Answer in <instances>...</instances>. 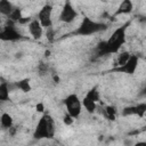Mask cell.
<instances>
[{
	"mask_svg": "<svg viewBox=\"0 0 146 146\" xmlns=\"http://www.w3.org/2000/svg\"><path fill=\"white\" fill-rule=\"evenodd\" d=\"M107 29V24L102 22L92 21L89 17H83L80 25L70 34V35H79V36H86V35H92L99 32H103Z\"/></svg>",
	"mask_w": 146,
	"mask_h": 146,
	"instance_id": "6da1fadb",
	"label": "cell"
},
{
	"mask_svg": "<svg viewBox=\"0 0 146 146\" xmlns=\"http://www.w3.org/2000/svg\"><path fill=\"white\" fill-rule=\"evenodd\" d=\"M55 130L54 119L48 113H43L36 124L33 137L35 139H49L55 136Z\"/></svg>",
	"mask_w": 146,
	"mask_h": 146,
	"instance_id": "7a4b0ae2",
	"label": "cell"
},
{
	"mask_svg": "<svg viewBox=\"0 0 146 146\" xmlns=\"http://www.w3.org/2000/svg\"><path fill=\"white\" fill-rule=\"evenodd\" d=\"M130 25V21L125 22L122 24L120 27H117L112 35L110 36L108 40H106V48H107V54H115L119 51V49L124 44L125 42V32L127 29Z\"/></svg>",
	"mask_w": 146,
	"mask_h": 146,
	"instance_id": "3957f363",
	"label": "cell"
},
{
	"mask_svg": "<svg viewBox=\"0 0 146 146\" xmlns=\"http://www.w3.org/2000/svg\"><path fill=\"white\" fill-rule=\"evenodd\" d=\"M22 39H23V35L16 30L15 23L7 19V24L2 26V29L0 30V40L14 42V41H19Z\"/></svg>",
	"mask_w": 146,
	"mask_h": 146,
	"instance_id": "277c9868",
	"label": "cell"
},
{
	"mask_svg": "<svg viewBox=\"0 0 146 146\" xmlns=\"http://www.w3.org/2000/svg\"><path fill=\"white\" fill-rule=\"evenodd\" d=\"M64 104H65V106H66L67 113H68L73 119L79 117V115L81 114L82 105H81V100H80V98L78 97L76 94H71V95H68V96L64 99Z\"/></svg>",
	"mask_w": 146,
	"mask_h": 146,
	"instance_id": "5b68a950",
	"label": "cell"
},
{
	"mask_svg": "<svg viewBox=\"0 0 146 146\" xmlns=\"http://www.w3.org/2000/svg\"><path fill=\"white\" fill-rule=\"evenodd\" d=\"M139 63V57L137 55H130V57L128 58V60L120 65V66H115L113 68L110 70V72H115V73H124V74H133L136 72V68L138 66Z\"/></svg>",
	"mask_w": 146,
	"mask_h": 146,
	"instance_id": "8992f818",
	"label": "cell"
},
{
	"mask_svg": "<svg viewBox=\"0 0 146 146\" xmlns=\"http://www.w3.org/2000/svg\"><path fill=\"white\" fill-rule=\"evenodd\" d=\"M78 17V11L75 10L74 6L71 3V0H65V3L59 14V21L66 24L72 23Z\"/></svg>",
	"mask_w": 146,
	"mask_h": 146,
	"instance_id": "52a82bcc",
	"label": "cell"
},
{
	"mask_svg": "<svg viewBox=\"0 0 146 146\" xmlns=\"http://www.w3.org/2000/svg\"><path fill=\"white\" fill-rule=\"evenodd\" d=\"M51 13H52V7L50 5H44L40 11L38 13V21L42 25V27L48 29L52 25L51 21Z\"/></svg>",
	"mask_w": 146,
	"mask_h": 146,
	"instance_id": "ba28073f",
	"label": "cell"
},
{
	"mask_svg": "<svg viewBox=\"0 0 146 146\" xmlns=\"http://www.w3.org/2000/svg\"><path fill=\"white\" fill-rule=\"evenodd\" d=\"M146 113V103H139L133 106H127L122 110V115L123 116H129V115H137L139 117H144Z\"/></svg>",
	"mask_w": 146,
	"mask_h": 146,
	"instance_id": "9c48e42d",
	"label": "cell"
},
{
	"mask_svg": "<svg viewBox=\"0 0 146 146\" xmlns=\"http://www.w3.org/2000/svg\"><path fill=\"white\" fill-rule=\"evenodd\" d=\"M27 27H29L30 34H31L35 40L41 39L42 33H43V27H42V25L40 24V22L38 21V18L31 19V21L29 22V24H27Z\"/></svg>",
	"mask_w": 146,
	"mask_h": 146,
	"instance_id": "30bf717a",
	"label": "cell"
},
{
	"mask_svg": "<svg viewBox=\"0 0 146 146\" xmlns=\"http://www.w3.org/2000/svg\"><path fill=\"white\" fill-rule=\"evenodd\" d=\"M8 87H9V90H14V89H18L23 92H30L32 87H31V83H30V79L26 78V79H22L19 81H16V82H13V83H8Z\"/></svg>",
	"mask_w": 146,
	"mask_h": 146,
	"instance_id": "8fae6325",
	"label": "cell"
},
{
	"mask_svg": "<svg viewBox=\"0 0 146 146\" xmlns=\"http://www.w3.org/2000/svg\"><path fill=\"white\" fill-rule=\"evenodd\" d=\"M133 9V5H132V1L131 0H123L119 8L116 9V11L114 13L113 16H119V15H124V14H130Z\"/></svg>",
	"mask_w": 146,
	"mask_h": 146,
	"instance_id": "7c38bea8",
	"label": "cell"
},
{
	"mask_svg": "<svg viewBox=\"0 0 146 146\" xmlns=\"http://www.w3.org/2000/svg\"><path fill=\"white\" fill-rule=\"evenodd\" d=\"M100 110H102V114H103L104 117H106L110 121H115V117H116V108L114 106L107 105V106L102 107Z\"/></svg>",
	"mask_w": 146,
	"mask_h": 146,
	"instance_id": "4fadbf2b",
	"label": "cell"
},
{
	"mask_svg": "<svg viewBox=\"0 0 146 146\" xmlns=\"http://www.w3.org/2000/svg\"><path fill=\"white\" fill-rule=\"evenodd\" d=\"M13 9L14 6L9 0H0V15L8 16Z\"/></svg>",
	"mask_w": 146,
	"mask_h": 146,
	"instance_id": "5bb4252c",
	"label": "cell"
},
{
	"mask_svg": "<svg viewBox=\"0 0 146 146\" xmlns=\"http://www.w3.org/2000/svg\"><path fill=\"white\" fill-rule=\"evenodd\" d=\"M9 87H8V82L7 81H2L0 82V100L1 102H8L9 100Z\"/></svg>",
	"mask_w": 146,
	"mask_h": 146,
	"instance_id": "9a60e30c",
	"label": "cell"
},
{
	"mask_svg": "<svg viewBox=\"0 0 146 146\" xmlns=\"http://www.w3.org/2000/svg\"><path fill=\"white\" fill-rule=\"evenodd\" d=\"M81 105L84 107V110L88 113H94L96 111V108H97V103L94 102V100H91V99H89V98H87V97H84L82 99Z\"/></svg>",
	"mask_w": 146,
	"mask_h": 146,
	"instance_id": "2e32d148",
	"label": "cell"
},
{
	"mask_svg": "<svg viewBox=\"0 0 146 146\" xmlns=\"http://www.w3.org/2000/svg\"><path fill=\"white\" fill-rule=\"evenodd\" d=\"M9 21H11L13 23H18L21 21V18L23 17L22 16V9L18 8V7H14V9L11 10V13L7 16Z\"/></svg>",
	"mask_w": 146,
	"mask_h": 146,
	"instance_id": "e0dca14e",
	"label": "cell"
},
{
	"mask_svg": "<svg viewBox=\"0 0 146 146\" xmlns=\"http://www.w3.org/2000/svg\"><path fill=\"white\" fill-rule=\"evenodd\" d=\"M13 117L10 114L8 113H3L1 116H0V124L3 129H9L11 125H13Z\"/></svg>",
	"mask_w": 146,
	"mask_h": 146,
	"instance_id": "ac0fdd59",
	"label": "cell"
},
{
	"mask_svg": "<svg viewBox=\"0 0 146 146\" xmlns=\"http://www.w3.org/2000/svg\"><path fill=\"white\" fill-rule=\"evenodd\" d=\"M84 97H87V98H89V99H91V100H94V102H96V103L99 102V100H100V96H99L98 87H97V86L92 87V88L87 92V95H86Z\"/></svg>",
	"mask_w": 146,
	"mask_h": 146,
	"instance_id": "d6986e66",
	"label": "cell"
},
{
	"mask_svg": "<svg viewBox=\"0 0 146 146\" xmlns=\"http://www.w3.org/2000/svg\"><path fill=\"white\" fill-rule=\"evenodd\" d=\"M130 55H131V54H130L129 51H122L121 54H119V56H117V58H116V62H115V64H114V67L124 64V63L128 60V58L130 57Z\"/></svg>",
	"mask_w": 146,
	"mask_h": 146,
	"instance_id": "ffe728a7",
	"label": "cell"
},
{
	"mask_svg": "<svg viewBox=\"0 0 146 146\" xmlns=\"http://www.w3.org/2000/svg\"><path fill=\"white\" fill-rule=\"evenodd\" d=\"M50 68L48 66L47 63H40L39 66H38V72H39V75L40 76H46L48 73H49Z\"/></svg>",
	"mask_w": 146,
	"mask_h": 146,
	"instance_id": "44dd1931",
	"label": "cell"
},
{
	"mask_svg": "<svg viewBox=\"0 0 146 146\" xmlns=\"http://www.w3.org/2000/svg\"><path fill=\"white\" fill-rule=\"evenodd\" d=\"M46 30H47V31H46V36H47V39H48L50 42H52L54 39H55V31L51 29V26L48 27V29H46Z\"/></svg>",
	"mask_w": 146,
	"mask_h": 146,
	"instance_id": "7402d4cb",
	"label": "cell"
},
{
	"mask_svg": "<svg viewBox=\"0 0 146 146\" xmlns=\"http://www.w3.org/2000/svg\"><path fill=\"white\" fill-rule=\"evenodd\" d=\"M73 121H74V119H73L68 113H66V114L63 116V122H64L66 125H71V124L73 123Z\"/></svg>",
	"mask_w": 146,
	"mask_h": 146,
	"instance_id": "603a6c76",
	"label": "cell"
},
{
	"mask_svg": "<svg viewBox=\"0 0 146 146\" xmlns=\"http://www.w3.org/2000/svg\"><path fill=\"white\" fill-rule=\"evenodd\" d=\"M35 108H36V111L38 112H43V110H44V106H43V103H39V104H36V106H35Z\"/></svg>",
	"mask_w": 146,
	"mask_h": 146,
	"instance_id": "cb8c5ba5",
	"label": "cell"
},
{
	"mask_svg": "<svg viewBox=\"0 0 146 146\" xmlns=\"http://www.w3.org/2000/svg\"><path fill=\"white\" fill-rule=\"evenodd\" d=\"M8 130H9V135H10V136H15L17 128H16V127H14V125H11V127H10Z\"/></svg>",
	"mask_w": 146,
	"mask_h": 146,
	"instance_id": "d4e9b609",
	"label": "cell"
},
{
	"mask_svg": "<svg viewBox=\"0 0 146 146\" xmlns=\"http://www.w3.org/2000/svg\"><path fill=\"white\" fill-rule=\"evenodd\" d=\"M2 29V26H1V19H0V30Z\"/></svg>",
	"mask_w": 146,
	"mask_h": 146,
	"instance_id": "484cf974",
	"label": "cell"
},
{
	"mask_svg": "<svg viewBox=\"0 0 146 146\" xmlns=\"http://www.w3.org/2000/svg\"><path fill=\"white\" fill-rule=\"evenodd\" d=\"M1 103H2V102H1V100H0V107H1Z\"/></svg>",
	"mask_w": 146,
	"mask_h": 146,
	"instance_id": "4316f807",
	"label": "cell"
}]
</instances>
